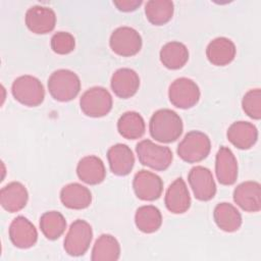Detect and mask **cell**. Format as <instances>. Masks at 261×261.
Segmentation results:
<instances>
[{
  "label": "cell",
  "mask_w": 261,
  "mask_h": 261,
  "mask_svg": "<svg viewBox=\"0 0 261 261\" xmlns=\"http://www.w3.org/2000/svg\"><path fill=\"white\" fill-rule=\"evenodd\" d=\"M233 201L247 212H258L261 209V186L248 180L240 184L233 191Z\"/></svg>",
  "instance_id": "cell-14"
},
{
  "label": "cell",
  "mask_w": 261,
  "mask_h": 261,
  "mask_svg": "<svg viewBox=\"0 0 261 261\" xmlns=\"http://www.w3.org/2000/svg\"><path fill=\"white\" fill-rule=\"evenodd\" d=\"M109 45L115 54L122 57H130L140 52L142 48V37L133 28L119 27L112 32Z\"/></svg>",
  "instance_id": "cell-9"
},
{
  "label": "cell",
  "mask_w": 261,
  "mask_h": 261,
  "mask_svg": "<svg viewBox=\"0 0 261 261\" xmlns=\"http://www.w3.org/2000/svg\"><path fill=\"white\" fill-rule=\"evenodd\" d=\"M188 60L189 50L180 42H168L160 50V61L168 69H179Z\"/></svg>",
  "instance_id": "cell-25"
},
{
  "label": "cell",
  "mask_w": 261,
  "mask_h": 261,
  "mask_svg": "<svg viewBox=\"0 0 261 261\" xmlns=\"http://www.w3.org/2000/svg\"><path fill=\"white\" fill-rule=\"evenodd\" d=\"M139 161L154 170H165L172 162V152L168 147L160 146L150 140H143L136 146Z\"/></svg>",
  "instance_id": "cell-4"
},
{
  "label": "cell",
  "mask_w": 261,
  "mask_h": 261,
  "mask_svg": "<svg viewBox=\"0 0 261 261\" xmlns=\"http://www.w3.org/2000/svg\"><path fill=\"white\" fill-rule=\"evenodd\" d=\"M9 239L16 248L29 249L37 243L38 231L28 218L17 216L10 223Z\"/></svg>",
  "instance_id": "cell-13"
},
{
  "label": "cell",
  "mask_w": 261,
  "mask_h": 261,
  "mask_svg": "<svg viewBox=\"0 0 261 261\" xmlns=\"http://www.w3.org/2000/svg\"><path fill=\"white\" fill-rule=\"evenodd\" d=\"M200 89L191 79L178 77L174 80L168 89L170 103L176 108L189 109L194 107L200 100Z\"/></svg>",
  "instance_id": "cell-8"
},
{
  "label": "cell",
  "mask_w": 261,
  "mask_h": 261,
  "mask_svg": "<svg viewBox=\"0 0 261 261\" xmlns=\"http://www.w3.org/2000/svg\"><path fill=\"white\" fill-rule=\"evenodd\" d=\"M214 221L217 226L226 232H233L242 225V215L231 204L222 202L215 206L213 211Z\"/></svg>",
  "instance_id": "cell-24"
},
{
  "label": "cell",
  "mask_w": 261,
  "mask_h": 261,
  "mask_svg": "<svg viewBox=\"0 0 261 261\" xmlns=\"http://www.w3.org/2000/svg\"><path fill=\"white\" fill-rule=\"evenodd\" d=\"M135 223L137 227L145 233L155 232L162 224L161 212L153 205L141 206L136 211Z\"/></svg>",
  "instance_id": "cell-28"
},
{
  "label": "cell",
  "mask_w": 261,
  "mask_h": 261,
  "mask_svg": "<svg viewBox=\"0 0 261 261\" xmlns=\"http://www.w3.org/2000/svg\"><path fill=\"white\" fill-rule=\"evenodd\" d=\"M182 129L184 124L180 116L171 109H159L150 118V135L160 143H172L176 141L182 134Z\"/></svg>",
  "instance_id": "cell-1"
},
{
  "label": "cell",
  "mask_w": 261,
  "mask_h": 261,
  "mask_svg": "<svg viewBox=\"0 0 261 261\" xmlns=\"http://www.w3.org/2000/svg\"><path fill=\"white\" fill-rule=\"evenodd\" d=\"M164 203L168 211L174 214H181L189 210L191 206V196L185 180L177 177L168 187Z\"/></svg>",
  "instance_id": "cell-16"
},
{
  "label": "cell",
  "mask_w": 261,
  "mask_h": 261,
  "mask_svg": "<svg viewBox=\"0 0 261 261\" xmlns=\"http://www.w3.org/2000/svg\"><path fill=\"white\" fill-rule=\"evenodd\" d=\"M12 96L22 105L35 107L45 98V90L39 79L33 75H21L14 80L11 86Z\"/></svg>",
  "instance_id": "cell-5"
},
{
  "label": "cell",
  "mask_w": 261,
  "mask_h": 261,
  "mask_svg": "<svg viewBox=\"0 0 261 261\" xmlns=\"http://www.w3.org/2000/svg\"><path fill=\"white\" fill-rule=\"evenodd\" d=\"M113 4L123 12H129L136 10L141 4L142 1L140 0H121V1H114Z\"/></svg>",
  "instance_id": "cell-33"
},
{
  "label": "cell",
  "mask_w": 261,
  "mask_h": 261,
  "mask_svg": "<svg viewBox=\"0 0 261 261\" xmlns=\"http://www.w3.org/2000/svg\"><path fill=\"white\" fill-rule=\"evenodd\" d=\"M29 194L19 181H11L0 191V204L8 212L20 211L27 205Z\"/></svg>",
  "instance_id": "cell-21"
},
{
  "label": "cell",
  "mask_w": 261,
  "mask_h": 261,
  "mask_svg": "<svg viewBox=\"0 0 261 261\" xmlns=\"http://www.w3.org/2000/svg\"><path fill=\"white\" fill-rule=\"evenodd\" d=\"M210 150L209 137L202 132L191 130L178 144L177 155L188 163H196L204 160L209 155Z\"/></svg>",
  "instance_id": "cell-3"
},
{
  "label": "cell",
  "mask_w": 261,
  "mask_h": 261,
  "mask_svg": "<svg viewBox=\"0 0 261 261\" xmlns=\"http://www.w3.org/2000/svg\"><path fill=\"white\" fill-rule=\"evenodd\" d=\"M237 49L234 43L225 37L213 39L206 48V56L210 63L216 66L229 64L236 57Z\"/></svg>",
  "instance_id": "cell-20"
},
{
  "label": "cell",
  "mask_w": 261,
  "mask_h": 261,
  "mask_svg": "<svg viewBox=\"0 0 261 261\" xmlns=\"http://www.w3.org/2000/svg\"><path fill=\"white\" fill-rule=\"evenodd\" d=\"M120 256L118 241L111 234L103 233L95 242L92 249V261H116Z\"/></svg>",
  "instance_id": "cell-27"
},
{
  "label": "cell",
  "mask_w": 261,
  "mask_h": 261,
  "mask_svg": "<svg viewBox=\"0 0 261 261\" xmlns=\"http://www.w3.org/2000/svg\"><path fill=\"white\" fill-rule=\"evenodd\" d=\"M244 112L251 118L259 120L261 118V91L259 88L249 90L242 100Z\"/></svg>",
  "instance_id": "cell-31"
},
{
  "label": "cell",
  "mask_w": 261,
  "mask_h": 261,
  "mask_svg": "<svg viewBox=\"0 0 261 261\" xmlns=\"http://www.w3.org/2000/svg\"><path fill=\"white\" fill-rule=\"evenodd\" d=\"M24 20L31 32L38 35H44L54 30L56 24V14L50 7L35 5L27 10Z\"/></svg>",
  "instance_id": "cell-12"
},
{
  "label": "cell",
  "mask_w": 261,
  "mask_h": 261,
  "mask_svg": "<svg viewBox=\"0 0 261 261\" xmlns=\"http://www.w3.org/2000/svg\"><path fill=\"white\" fill-rule=\"evenodd\" d=\"M110 86L117 97L127 99L138 92L140 87V77L134 69L122 67L114 71L111 76Z\"/></svg>",
  "instance_id": "cell-17"
},
{
  "label": "cell",
  "mask_w": 261,
  "mask_h": 261,
  "mask_svg": "<svg viewBox=\"0 0 261 261\" xmlns=\"http://www.w3.org/2000/svg\"><path fill=\"white\" fill-rule=\"evenodd\" d=\"M76 174L82 181L94 186L104 180L106 176V169L103 161L99 157L89 155L83 157L79 161Z\"/></svg>",
  "instance_id": "cell-22"
},
{
  "label": "cell",
  "mask_w": 261,
  "mask_h": 261,
  "mask_svg": "<svg viewBox=\"0 0 261 261\" xmlns=\"http://www.w3.org/2000/svg\"><path fill=\"white\" fill-rule=\"evenodd\" d=\"M188 180L196 199L209 201L216 194V185L212 172L201 165L193 167L188 174Z\"/></svg>",
  "instance_id": "cell-10"
},
{
  "label": "cell",
  "mask_w": 261,
  "mask_h": 261,
  "mask_svg": "<svg viewBox=\"0 0 261 261\" xmlns=\"http://www.w3.org/2000/svg\"><path fill=\"white\" fill-rule=\"evenodd\" d=\"M75 47L74 37L67 32H57L51 38L52 50L60 55H65L73 51Z\"/></svg>",
  "instance_id": "cell-32"
},
{
  "label": "cell",
  "mask_w": 261,
  "mask_h": 261,
  "mask_svg": "<svg viewBox=\"0 0 261 261\" xmlns=\"http://www.w3.org/2000/svg\"><path fill=\"white\" fill-rule=\"evenodd\" d=\"M133 188L136 196L140 200L154 201L162 194L163 181L159 175L142 169L135 174Z\"/></svg>",
  "instance_id": "cell-11"
},
{
  "label": "cell",
  "mask_w": 261,
  "mask_h": 261,
  "mask_svg": "<svg viewBox=\"0 0 261 261\" xmlns=\"http://www.w3.org/2000/svg\"><path fill=\"white\" fill-rule=\"evenodd\" d=\"M112 97L107 89L93 87L87 90L80 99L82 111L90 117H102L112 109Z\"/></svg>",
  "instance_id": "cell-7"
},
{
  "label": "cell",
  "mask_w": 261,
  "mask_h": 261,
  "mask_svg": "<svg viewBox=\"0 0 261 261\" xmlns=\"http://www.w3.org/2000/svg\"><path fill=\"white\" fill-rule=\"evenodd\" d=\"M107 159L110 170L118 176L127 175L135 164V156L130 148L125 144H115L107 151Z\"/></svg>",
  "instance_id": "cell-18"
},
{
  "label": "cell",
  "mask_w": 261,
  "mask_h": 261,
  "mask_svg": "<svg viewBox=\"0 0 261 261\" xmlns=\"http://www.w3.org/2000/svg\"><path fill=\"white\" fill-rule=\"evenodd\" d=\"M60 201L66 208L81 210L91 205L92 194L87 187L77 182H71L61 189Z\"/></svg>",
  "instance_id": "cell-23"
},
{
  "label": "cell",
  "mask_w": 261,
  "mask_h": 261,
  "mask_svg": "<svg viewBox=\"0 0 261 261\" xmlns=\"http://www.w3.org/2000/svg\"><path fill=\"white\" fill-rule=\"evenodd\" d=\"M226 137L238 149L248 150L256 144L258 140V129L249 121H236L227 128Z\"/></svg>",
  "instance_id": "cell-19"
},
{
  "label": "cell",
  "mask_w": 261,
  "mask_h": 261,
  "mask_svg": "<svg viewBox=\"0 0 261 261\" xmlns=\"http://www.w3.org/2000/svg\"><path fill=\"white\" fill-rule=\"evenodd\" d=\"M215 173L219 184L231 186L238 178V162L232 151L225 146L219 148L215 158Z\"/></svg>",
  "instance_id": "cell-15"
},
{
  "label": "cell",
  "mask_w": 261,
  "mask_h": 261,
  "mask_svg": "<svg viewBox=\"0 0 261 261\" xmlns=\"http://www.w3.org/2000/svg\"><path fill=\"white\" fill-rule=\"evenodd\" d=\"M40 228L48 240H56L64 232L66 220L58 211H47L40 218Z\"/></svg>",
  "instance_id": "cell-30"
},
{
  "label": "cell",
  "mask_w": 261,
  "mask_h": 261,
  "mask_svg": "<svg viewBox=\"0 0 261 261\" xmlns=\"http://www.w3.org/2000/svg\"><path fill=\"white\" fill-rule=\"evenodd\" d=\"M48 90L55 100L68 102L79 95L81 81L77 74L69 69H57L48 79Z\"/></svg>",
  "instance_id": "cell-2"
},
{
  "label": "cell",
  "mask_w": 261,
  "mask_h": 261,
  "mask_svg": "<svg viewBox=\"0 0 261 261\" xmlns=\"http://www.w3.org/2000/svg\"><path fill=\"white\" fill-rule=\"evenodd\" d=\"M174 11L173 2L170 0H149L145 5L147 19L154 25H162L168 22Z\"/></svg>",
  "instance_id": "cell-29"
},
{
  "label": "cell",
  "mask_w": 261,
  "mask_h": 261,
  "mask_svg": "<svg viewBox=\"0 0 261 261\" xmlns=\"http://www.w3.org/2000/svg\"><path fill=\"white\" fill-rule=\"evenodd\" d=\"M93 230L90 223L83 219H76L71 224L65 236L63 247L70 256L84 255L92 242Z\"/></svg>",
  "instance_id": "cell-6"
},
{
  "label": "cell",
  "mask_w": 261,
  "mask_h": 261,
  "mask_svg": "<svg viewBox=\"0 0 261 261\" xmlns=\"http://www.w3.org/2000/svg\"><path fill=\"white\" fill-rule=\"evenodd\" d=\"M117 130L124 139H140L146 130L145 120L140 113L136 111H126L118 118Z\"/></svg>",
  "instance_id": "cell-26"
}]
</instances>
